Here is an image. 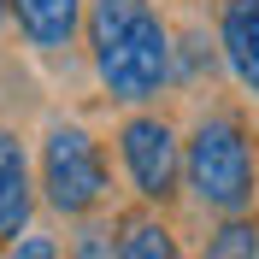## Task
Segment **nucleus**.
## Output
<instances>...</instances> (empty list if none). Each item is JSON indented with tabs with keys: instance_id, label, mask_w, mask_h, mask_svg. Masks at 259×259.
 I'll list each match as a JSON object with an SVG mask.
<instances>
[{
	"instance_id": "1",
	"label": "nucleus",
	"mask_w": 259,
	"mask_h": 259,
	"mask_svg": "<svg viewBox=\"0 0 259 259\" xmlns=\"http://www.w3.org/2000/svg\"><path fill=\"white\" fill-rule=\"evenodd\" d=\"M82 35L100 89L124 106H147L171 89L177 35L153 0H82Z\"/></svg>"
},
{
	"instance_id": "2",
	"label": "nucleus",
	"mask_w": 259,
	"mask_h": 259,
	"mask_svg": "<svg viewBox=\"0 0 259 259\" xmlns=\"http://www.w3.org/2000/svg\"><path fill=\"white\" fill-rule=\"evenodd\" d=\"M183 189L218 218H247L259 194V147L236 112H206L183 136Z\"/></svg>"
},
{
	"instance_id": "3",
	"label": "nucleus",
	"mask_w": 259,
	"mask_h": 259,
	"mask_svg": "<svg viewBox=\"0 0 259 259\" xmlns=\"http://www.w3.org/2000/svg\"><path fill=\"white\" fill-rule=\"evenodd\" d=\"M106 189H112V171H106L95 130L48 124V136H41V200L59 218H89L106 200Z\"/></svg>"
},
{
	"instance_id": "4",
	"label": "nucleus",
	"mask_w": 259,
	"mask_h": 259,
	"mask_svg": "<svg viewBox=\"0 0 259 259\" xmlns=\"http://www.w3.org/2000/svg\"><path fill=\"white\" fill-rule=\"evenodd\" d=\"M118 165L147 212H165L183 194V136L159 112H130L118 124Z\"/></svg>"
},
{
	"instance_id": "5",
	"label": "nucleus",
	"mask_w": 259,
	"mask_h": 259,
	"mask_svg": "<svg viewBox=\"0 0 259 259\" xmlns=\"http://www.w3.org/2000/svg\"><path fill=\"white\" fill-rule=\"evenodd\" d=\"M35 218V171H30V153L18 142V130L0 124V247L18 242Z\"/></svg>"
},
{
	"instance_id": "6",
	"label": "nucleus",
	"mask_w": 259,
	"mask_h": 259,
	"mask_svg": "<svg viewBox=\"0 0 259 259\" xmlns=\"http://www.w3.org/2000/svg\"><path fill=\"white\" fill-rule=\"evenodd\" d=\"M218 59L259 100V0H218Z\"/></svg>"
},
{
	"instance_id": "7",
	"label": "nucleus",
	"mask_w": 259,
	"mask_h": 259,
	"mask_svg": "<svg viewBox=\"0 0 259 259\" xmlns=\"http://www.w3.org/2000/svg\"><path fill=\"white\" fill-rule=\"evenodd\" d=\"M6 18L35 53H65L82 35V0H6Z\"/></svg>"
},
{
	"instance_id": "8",
	"label": "nucleus",
	"mask_w": 259,
	"mask_h": 259,
	"mask_svg": "<svg viewBox=\"0 0 259 259\" xmlns=\"http://www.w3.org/2000/svg\"><path fill=\"white\" fill-rule=\"evenodd\" d=\"M112 259H183V242L159 212L142 206V212H124L112 224Z\"/></svg>"
},
{
	"instance_id": "9",
	"label": "nucleus",
	"mask_w": 259,
	"mask_h": 259,
	"mask_svg": "<svg viewBox=\"0 0 259 259\" xmlns=\"http://www.w3.org/2000/svg\"><path fill=\"white\" fill-rule=\"evenodd\" d=\"M200 259H259V224L253 218H224V224L206 236Z\"/></svg>"
},
{
	"instance_id": "10",
	"label": "nucleus",
	"mask_w": 259,
	"mask_h": 259,
	"mask_svg": "<svg viewBox=\"0 0 259 259\" xmlns=\"http://www.w3.org/2000/svg\"><path fill=\"white\" fill-rule=\"evenodd\" d=\"M65 259H112V224H82Z\"/></svg>"
},
{
	"instance_id": "11",
	"label": "nucleus",
	"mask_w": 259,
	"mask_h": 259,
	"mask_svg": "<svg viewBox=\"0 0 259 259\" xmlns=\"http://www.w3.org/2000/svg\"><path fill=\"white\" fill-rule=\"evenodd\" d=\"M6 259H59V242L48 230H24L18 242H6Z\"/></svg>"
},
{
	"instance_id": "12",
	"label": "nucleus",
	"mask_w": 259,
	"mask_h": 259,
	"mask_svg": "<svg viewBox=\"0 0 259 259\" xmlns=\"http://www.w3.org/2000/svg\"><path fill=\"white\" fill-rule=\"evenodd\" d=\"M0 24H6V0H0Z\"/></svg>"
}]
</instances>
